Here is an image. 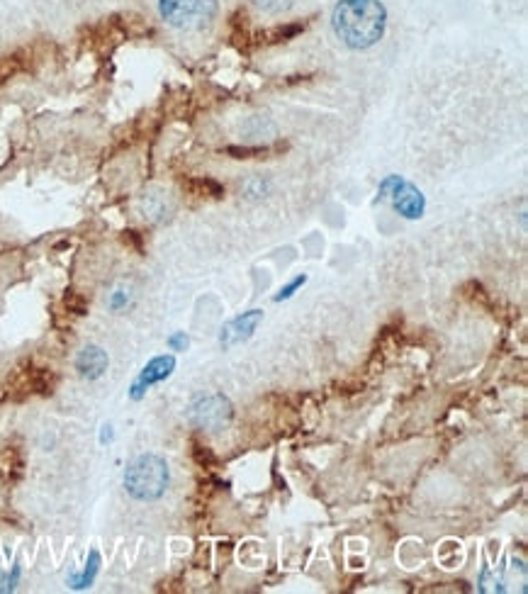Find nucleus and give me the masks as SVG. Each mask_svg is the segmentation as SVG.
I'll list each match as a JSON object with an SVG mask.
<instances>
[{
    "label": "nucleus",
    "instance_id": "2",
    "mask_svg": "<svg viewBox=\"0 0 528 594\" xmlns=\"http://www.w3.org/2000/svg\"><path fill=\"white\" fill-rule=\"evenodd\" d=\"M171 483L168 463L156 453H144L134 458L125 470V490L137 502H156L166 495Z\"/></svg>",
    "mask_w": 528,
    "mask_h": 594
},
{
    "label": "nucleus",
    "instance_id": "7",
    "mask_svg": "<svg viewBox=\"0 0 528 594\" xmlns=\"http://www.w3.org/2000/svg\"><path fill=\"white\" fill-rule=\"evenodd\" d=\"M76 368L83 378H98L108 368V356L100 346H86L76 358Z\"/></svg>",
    "mask_w": 528,
    "mask_h": 594
},
{
    "label": "nucleus",
    "instance_id": "9",
    "mask_svg": "<svg viewBox=\"0 0 528 594\" xmlns=\"http://www.w3.org/2000/svg\"><path fill=\"white\" fill-rule=\"evenodd\" d=\"M268 190H271V183L263 181V178H251V181H246V186L241 193H244L249 200H261L266 198Z\"/></svg>",
    "mask_w": 528,
    "mask_h": 594
},
{
    "label": "nucleus",
    "instance_id": "8",
    "mask_svg": "<svg viewBox=\"0 0 528 594\" xmlns=\"http://www.w3.org/2000/svg\"><path fill=\"white\" fill-rule=\"evenodd\" d=\"M251 3L268 15H283L288 13L290 8H295L297 0H251Z\"/></svg>",
    "mask_w": 528,
    "mask_h": 594
},
{
    "label": "nucleus",
    "instance_id": "4",
    "mask_svg": "<svg viewBox=\"0 0 528 594\" xmlns=\"http://www.w3.org/2000/svg\"><path fill=\"white\" fill-rule=\"evenodd\" d=\"M232 417H234L232 402H229L224 395H217V392L215 395L198 397V400H195L188 409L190 424L200 431H212V434L227 429L229 424H232Z\"/></svg>",
    "mask_w": 528,
    "mask_h": 594
},
{
    "label": "nucleus",
    "instance_id": "3",
    "mask_svg": "<svg viewBox=\"0 0 528 594\" xmlns=\"http://www.w3.org/2000/svg\"><path fill=\"white\" fill-rule=\"evenodd\" d=\"M159 15L173 30L200 32L217 18V0H159Z\"/></svg>",
    "mask_w": 528,
    "mask_h": 594
},
{
    "label": "nucleus",
    "instance_id": "1",
    "mask_svg": "<svg viewBox=\"0 0 528 594\" xmlns=\"http://www.w3.org/2000/svg\"><path fill=\"white\" fill-rule=\"evenodd\" d=\"M387 27V10L380 0H339L331 13V30L348 49H370Z\"/></svg>",
    "mask_w": 528,
    "mask_h": 594
},
{
    "label": "nucleus",
    "instance_id": "10",
    "mask_svg": "<svg viewBox=\"0 0 528 594\" xmlns=\"http://www.w3.org/2000/svg\"><path fill=\"white\" fill-rule=\"evenodd\" d=\"M302 285H305V276H302V278H295V280H292V283L288 285V288H283V290H280V295L275 297V302H280V300H288V297H292V293H295L297 288H302Z\"/></svg>",
    "mask_w": 528,
    "mask_h": 594
},
{
    "label": "nucleus",
    "instance_id": "5",
    "mask_svg": "<svg viewBox=\"0 0 528 594\" xmlns=\"http://www.w3.org/2000/svg\"><path fill=\"white\" fill-rule=\"evenodd\" d=\"M380 193H383V198L390 200L392 207L400 215L409 217V220H417V217H421V212H424V198H421V193L412 183L402 181V178H387Z\"/></svg>",
    "mask_w": 528,
    "mask_h": 594
},
{
    "label": "nucleus",
    "instance_id": "6",
    "mask_svg": "<svg viewBox=\"0 0 528 594\" xmlns=\"http://www.w3.org/2000/svg\"><path fill=\"white\" fill-rule=\"evenodd\" d=\"M261 319H263L261 310H251V312H246V315L232 319V322L222 329V336H219V341H222L224 349H229V346H237V344H241V341L249 339Z\"/></svg>",
    "mask_w": 528,
    "mask_h": 594
},
{
    "label": "nucleus",
    "instance_id": "11",
    "mask_svg": "<svg viewBox=\"0 0 528 594\" xmlns=\"http://www.w3.org/2000/svg\"><path fill=\"white\" fill-rule=\"evenodd\" d=\"M10 582V575H8V568H5V560H3V553H0V592L8 587Z\"/></svg>",
    "mask_w": 528,
    "mask_h": 594
}]
</instances>
